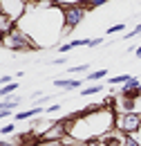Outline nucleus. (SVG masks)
<instances>
[{
	"label": "nucleus",
	"mask_w": 141,
	"mask_h": 146,
	"mask_svg": "<svg viewBox=\"0 0 141 146\" xmlns=\"http://www.w3.org/2000/svg\"><path fill=\"white\" fill-rule=\"evenodd\" d=\"M123 146H139L134 135H123Z\"/></svg>",
	"instance_id": "a211bd4d"
},
{
	"label": "nucleus",
	"mask_w": 141,
	"mask_h": 146,
	"mask_svg": "<svg viewBox=\"0 0 141 146\" xmlns=\"http://www.w3.org/2000/svg\"><path fill=\"white\" fill-rule=\"evenodd\" d=\"M0 146H14L11 142H5V139H0Z\"/></svg>",
	"instance_id": "cd10ccee"
},
{
	"label": "nucleus",
	"mask_w": 141,
	"mask_h": 146,
	"mask_svg": "<svg viewBox=\"0 0 141 146\" xmlns=\"http://www.w3.org/2000/svg\"><path fill=\"white\" fill-rule=\"evenodd\" d=\"M43 146H63V142H43Z\"/></svg>",
	"instance_id": "bb28decb"
},
{
	"label": "nucleus",
	"mask_w": 141,
	"mask_h": 146,
	"mask_svg": "<svg viewBox=\"0 0 141 146\" xmlns=\"http://www.w3.org/2000/svg\"><path fill=\"white\" fill-rule=\"evenodd\" d=\"M18 104H20V97H14V94H11V97H5V99L0 101V108L14 110V108H16V106H18Z\"/></svg>",
	"instance_id": "f8f14e48"
},
{
	"label": "nucleus",
	"mask_w": 141,
	"mask_h": 146,
	"mask_svg": "<svg viewBox=\"0 0 141 146\" xmlns=\"http://www.w3.org/2000/svg\"><path fill=\"white\" fill-rule=\"evenodd\" d=\"M43 112H45V108H38V106H34V108H29V110H20V112H16V119H18V121L34 119V117H38V115H43Z\"/></svg>",
	"instance_id": "6e6552de"
},
{
	"label": "nucleus",
	"mask_w": 141,
	"mask_h": 146,
	"mask_svg": "<svg viewBox=\"0 0 141 146\" xmlns=\"http://www.w3.org/2000/svg\"><path fill=\"white\" fill-rule=\"evenodd\" d=\"M56 110H61V106H58V104H54V106H49V108H45V112L49 115V112H56Z\"/></svg>",
	"instance_id": "393cba45"
},
{
	"label": "nucleus",
	"mask_w": 141,
	"mask_h": 146,
	"mask_svg": "<svg viewBox=\"0 0 141 146\" xmlns=\"http://www.w3.org/2000/svg\"><path fill=\"white\" fill-rule=\"evenodd\" d=\"M90 65L83 63V65H74V68H67V74H78V72H88Z\"/></svg>",
	"instance_id": "dca6fc26"
},
{
	"label": "nucleus",
	"mask_w": 141,
	"mask_h": 146,
	"mask_svg": "<svg viewBox=\"0 0 141 146\" xmlns=\"http://www.w3.org/2000/svg\"><path fill=\"white\" fill-rule=\"evenodd\" d=\"M70 50H74V45H72V40H70V43H63V45H61V52H63V54H67Z\"/></svg>",
	"instance_id": "4be33fe9"
},
{
	"label": "nucleus",
	"mask_w": 141,
	"mask_h": 146,
	"mask_svg": "<svg viewBox=\"0 0 141 146\" xmlns=\"http://www.w3.org/2000/svg\"><path fill=\"white\" fill-rule=\"evenodd\" d=\"M103 43V38H92V43H90V47H96V45H101Z\"/></svg>",
	"instance_id": "a878e982"
},
{
	"label": "nucleus",
	"mask_w": 141,
	"mask_h": 146,
	"mask_svg": "<svg viewBox=\"0 0 141 146\" xmlns=\"http://www.w3.org/2000/svg\"><path fill=\"white\" fill-rule=\"evenodd\" d=\"M128 81H130V74H121V76H112L107 83H110V86H119V83L123 86V83H128Z\"/></svg>",
	"instance_id": "4468645a"
},
{
	"label": "nucleus",
	"mask_w": 141,
	"mask_h": 146,
	"mask_svg": "<svg viewBox=\"0 0 141 146\" xmlns=\"http://www.w3.org/2000/svg\"><path fill=\"white\" fill-rule=\"evenodd\" d=\"M16 90H18V83H16V81H14V83H7V86L0 88V97H2V99H5V97H11Z\"/></svg>",
	"instance_id": "ddd939ff"
},
{
	"label": "nucleus",
	"mask_w": 141,
	"mask_h": 146,
	"mask_svg": "<svg viewBox=\"0 0 141 146\" xmlns=\"http://www.w3.org/2000/svg\"><path fill=\"white\" fill-rule=\"evenodd\" d=\"M107 74H110V72H107L105 68H103V70H94V72H90L88 76H85V81H90V83H101Z\"/></svg>",
	"instance_id": "1a4fd4ad"
},
{
	"label": "nucleus",
	"mask_w": 141,
	"mask_h": 146,
	"mask_svg": "<svg viewBox=\"0 0 141 146\" xmlns=\"http://www.w3.org/2000/svg\"><path fill=\"white\" fill-rule=\"evenodd\" d=\"M107 0H83V5L88 7V11L90 9H96V7H101V5H105Z\"/></svg>",
	"instance_id": "2eb2a0df"
},
{
	"label": "nucleus",
	"mask_w": 141,
	"mask_h": 146,
	"mask_svg": "<svg viewBox=\"0 0 141 146\" xmlns=\"http://www.w3.org/2000/svg\"><path fill=\"white\" fill-rule=\"evenodd\" d=\"M137 34H141V23L137 25V27H134V29H132V32H130V34H125V38H134Z\"/></svg>",
	"instance_id": "412c9836"
},
{
	"label": "nucleus",
	"mask_w": 141,
	"mask_h": 146,
	"mask_svg": "<svg viewBox=\"0 0 141 146\" xmlns=\"http://www.w3.org/2000/svg\"><path fill=\"white\" fill-rule=\"evenodd\" d=\"M134 137H137V142H139V146H141V128H139V133H137Z\"/></svg>",
	"instance_id": "c756f323"
},
{
	"label": "nucleus",
	"mask_w": 141,
	"mask_h": 146,
	"mask_svg": "<svg viewBox=\"0 0 141 146\" xmlns=\"http://www.w3.org/2000/svg\"><path fill=\"white\" fill-rule=\"evenodd\" d=\"M54 86L61 88V90H78L81 88V81L78 79H56Z\"/></svg>",
	"instance_id": "0eeeda50"
},
{
	"label": "nucleus",
	"mask_w": 141,
	"mask_h": 146,
	"mask_svg": "<svg viewBox=\"0 0 141 146\" xmlns=\"http://www.w3.org/2000/svg\"><path fill=\"white\" fill-rule=\"evenodd\" d=\"M134 54H137V58H141V45L137 47V50H134Z\"/></svg>",
	"instance_id": "c85d7f7f"
},
{
	"label": "nucleus",
	"mask_w": 141,
	"mask_h": 146,
	"mask_svg": "<svg viewBox=\"0 0 141 146\" xmlns=\"http://www.w3.org/2000/svg\"><path fill=\"white\" fill-rule=\"evenodd\" d=\"M0 9H2V18L7 23H16L25 16L27 2L25 0H0Z\"/></svg>",
	"instance_id": "423d86ee"
},
{
	"label": "nucleus",
	"mask_w": 141,
	"mask_h": 146,
	"mask_svg": "<svg viewBox=\"0 0 141 146\" xmlns=\"http://www.w3.org/2000/svg\"><path fill=\"white\" fill-rule=\"evenodd\" d=\"M114 128L123 135H137L141 128V112H121L117 115Z\"/></svg>",
	"instance_id": "39448f33"
},
{
	"label": "nucleus",
	"mask_w": 141,
	"mask_h": 146,
	"mask_svg": "<svg viewBox=\"0 0 141 146\" xmlns=\"http://www.w3.org/2000/svg\"><path fill=\"white\" fill-rule=\"evenodd\" d=\"M7 83H14V79H11L9 74H2V76H0V88H2V86H7Z\"/></svg>",
	"instance_id": "aec40b11"
},
{
	"label": "nucleus",
	"mask_w": 141,
	"mask_h": 146,
	"mask_svg": "<svg viewBox=\"0 0 141 146\" xmlns=\"http://www.w3.org/2000/svg\"><path fill=\"white\" fill-rule=\"evenodd\" d=\"M96 92H103V81H101V83H92V86H88V88H83L78 94H81V97H92V94H96Z\"/></svg>",
	"instance_id": "9b49d317"
},
{
	"label": "nucleus",
	"mask_w": 141,
	"mask_h": 146,
	"mask_svg": "<svg viewBox=\"0 0 141 146\" xmlns=\"http://www.w3.org/2000/svg\"><path fill=\"white\" fill-rule=\"evenodd\" d=\"M125 25L123 23H117V25H112V27H107V36H112V34H119V32H123Z\"/></svg>",
	"instance_id": "f3484780"
},
{
	"label": "nucleus",
	"mask_w": 141,
	"mask_h": 146,
	"mask_svg": "<svg viewBox=\"0 0 141 146\" xmlns=\"http://www.w3.org/2000/svg\"><path fill=\"white\" fill-rule=\"evenodd\" d=\"M117 108H121L123 112H134L137 110V99H119Z\"/></svg>",
	"instance_id": "9d476101"
},
{
	"label": "nucleus",
	"mask_w": 141,
	"mask_h": 146,
	"mask_svg": "<svg viewBox=\"0 0 141 146\" xmlns=\"http://www.w3.org/2000/svg\"><path fill=\"white\" fill-rule=\"evenodd\" d=\"M14 110H7V108H0V119H5V117H9Z\"/></svg>",
	"instance_id": "5701e85b"
},
{
	"label": "nucleus",
	"mask_w": 141,
	"mask_h": 146,
	"mask_svg": "<svg viewBox=\"0 0 141 146\" xmlns=\"http://www.w3.org/2000/svg\"><path fill=\"white\" fill-rule=\"evenodd\" d=\"M61 14H63V36L70 34L72 29L85 20V14H88V7L85 5H78V2H70V5H61Z\"/></svg>",
	"instance_id": "7ed1b4c3"
},
{
	"label": "nucleus",
	"mask_w": 141,
	"mask_h": 146,
	"mask_svg": "<svg viewBox=\"0 0 141 146\" xmlns=\"http://www.w3.org/2000/svg\"><path fill=\"white\" fill-rule=\"evenodd\" d=\"M2 45L7 50H11V52H32V50L38 47V43L34 38L29 36L27 32H22L20 27H16V25L7 27V32L2 34Z\"/></svg>",
	"instance_id": "f03ea898"
},
{
	"label": "nucleus",
	"mask_w": 141,
	"mask_h": 146,
	"mask_svg": "<svg viewBox=\"0 0 141 146\" xmlns=\"http://www.w3.org/2000/svg\"><path fill=\"white\" fill-rule=\"evenodd\" d=\"M65 61H67V58H65V56H58V58H54L52 63H54V65H63V63H65Z\"/></svg>",
	"instance_id": "b1692460"
},
{
	"label": "nucleus",
	"mask_w": 141,
	"mask_h": 146,
	"mask_svg": "<svg viewBox=\"0 0 141 146\" xmlns=\"http://www.w3.org/2000/svg\"><path fill=\"white\" fill-rule=\"evenodd\" d=\"M74 124H72L70 137H74L76 142H99L103 135H107L110 130H114V121H117V112L105 108V106H90L85 112L72 115Z\"/></svg>",
	"instance_id": "f257e3e1"
},
{
	"label": "nucleus",
	"mask_w": 141,
	"mask_h": 146,
	"mask_svg": "<svg viewBox=\"0 0 141 146\" xmlns=\"http://www.w3.org/2000/svg\"><path fill=\"white\" fill-rule=\"evenodd\" d=\"M0 133L2 135H11V133H16V124H7V126L0 128Z\"/></svg>",
	"instance_id": "6ab92c4d"
},
{
	"label": "nucleus",
	"mask_w": 141,
	"mask_h": 146,
	"mask_svg": "<svg viewBox=\"0 0 141 146\" xmlns=\"http://www.w3.org/2000/svg\"><path fill=\"white\" fill-rule=\"evenodd\" d=\"M72 124H74V117H67V119H58L47 126V130H43L38 135L40 142H63L72 130Z\"/></svg>",
	"instance_id": "20e7f679"
}]
</instances>
